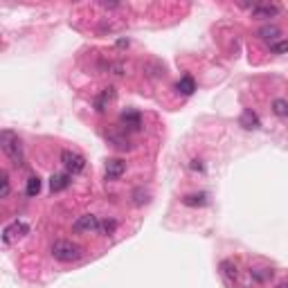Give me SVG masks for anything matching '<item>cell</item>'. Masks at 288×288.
<instances>
[{
	"instance_id": "cell-1",
	"label": "cell",
	"mask_w": 288,
	"mask_h": 288,
	"mask_svg": "<svg viewBox=\"0 0 288 288\" xmlns=\"http://www.w3.org/2000/svg\"><path fill=\"white\" fill-rule=\"evenodd\" d=\"M50 254L59 264H74L84 257V248L74 241H68V239H59L50 246Z\"/></svg>"
},
{
	"instance_id": "cell-2",
	"label": "cell",
	"mask_w": 288,
	"mask_h": 288,
	"mask_svg": "<svg viewBox=\"0 0 288 288\" xmlns=\"http://www.w3.org/2000/svg\"><path fill=\"white\" fill-rule=\"evenodd\" d=\"M0 146H3L5 155H7L16 167L23 165V160H25V155H23V142H20V138L14 131H7V128H5V131L0 133Z\"/></svg>"
},
{
	"instance_id": "cell-3",
	"label": "cell",
	"mask_w": 288,
	"mask_h": 288,
	"mask_svg": "<svg viewBox=\"0 0 288 288\" xmlns=\"http://www.w3.org/2000/svg\"><path fill=\"white\" fill-rule=\"evenodd\" d=\"M61 165L66 167V171L70 176H74V173H81L86 169V158L77 153V151H70V149H63L61 151Z\"/></svg>"
},
{
	"instance_id": "cell-4",
	"label": "cell",
	"mask_w": 288,
	"mask_h": 288,
	"mask_svg": "<svg viewBox=\"0 0 288 288\" xmlns=\"http://www.w3.org/2000/svg\"><path fill=\"white\" fill-rule=\"evenodd\" d=\"M25 234H30V225L25 221H12L7 227L3 230V243L5 246H12L18 239H23Z\"/></svg>"
},
{
	"instance_id": "cell-5",
	"label": "cell",
	"mask_w": 288,
	"mask_h": 288,
	"mask_svg": "<svg viewBox=\"0 0 288 288\" xmlns=\"http://www.w3.org/2000/svg\"><path fill=\"white\" fill-rule=\"evenodd\" d=\"M126 173V162L122 158H108L106 167H104V176L106 180H119Z\"/></svg>"
},
{
	"instance_id": "cell-6",
	"label": "cell",
	"mask_w": 288,
	"mask_h": 288,
	"mask_svg": "<svg viewBox=\"0 0 288 288\" xmlns=\"http://www.w3.org/2000/svg\"><path fill=\"white\" fill-rule=\"evenodd\" d=\"M99 225H101V221L95 214H84L72 223V230L77 234H81V232H99Z\"/></svg>"
},
{
	"instance_id": "cell-7",
	"label": "cell",
	"mask_w": 288,
	"mask_h": 288,
	"mask_svg": "<svg viewBox=\"0 0 288 288\" xmlns=\"http://www.w3.org/2000/svg\"><path fill=\"white\" fill-rule=\"evenodd\" d=\"M254 18H261V20H268V18H275L279 14V5H273V3H254L250 7Z\"/></svg>"
},
{
	"instance_id": "cell-8",
	"label": "cell",
	"mask_w": 288,
	"mask_h": 288,
	"mask_svg": "<svg viewBox=\"0 0 288 288\" xmlns=\"http://www.w3.org/2000/svg\"><path fill=\"white\" fill-rule=\"evenodd\" d=\"M119 124L124 131H140L142 128V115L138 111H124L119 115Z\"/></svg>"
},
{
	"instance_id": "cell-9",
	"label": "cell",
	"mask_w": 288,
	"mask_h": 288,
	"mask_svg": "<svg viewBox=\"0 0 288 288\" xmlns=\"http://www.w3.org/2000/svg\"><path fill=\"white\" fill-rule=\"evenodd\" d=\"M70 185H72V176H70V173H52V178H50L52 194L63 192V189H68Z\"/></svg>"
},
{
	"instance_id": "cell-10",
	"label": "cell",
	"mask_w": 288,
	"mask_h": 288,
	"mask_svg": "<svg viewBox=\"0 0 288 288\" xmlns=\"http://www.w3.org/2000/svg\"><path fill=\"white\" fill-rule=\"evenodd\" d=\"M113 99H115V88H113V86H108V88L101 90V95L95 99V111L97 113H104Z\"/></svg>"
},
{
	"instance_id": "cell-11",
	"label": "cell",
	"mask_w": 288,
	"mask_h": 288,
	"mask_svg": "<svg viewBox=\"0 0 288 288\" xmlns=\"http://www.w3.org/2000/svg\"><path fill=\"white\" fill-rule=\"evenodd\" d=\"M257 36L261 41H268L270 45H273V43H277V39L281 36V30L277 25H266V27H261V30L257 32Z\"/></svg>"
},
{
	"instance_id": "cell-12",
	"label": "cell",
	"mask_w": 288,
	"mask_h": 288,
	"mask_svg": "<svg viewBox=\"0 0 288 288\" xmlns=\"http://www.w3.org/2000/svg\"><path fill=\"white\" fill-rule=\"evenodd\" d=\"M182 205H187V207H203V205H207V194L205 192L187 194V196L182 198Z\"/></svg>"
},
{
	"instance_id": "cell-13",
	"label": "cell",
	"mask_w": 288,
	"mask_h": 288,
	"mask_svg": "<svg viewBox=\"0 0 288 288\" xmlns=\"http://www.w3.org/2000/svg\"><path fill=\"white\" fill-rule=\"evenodd\" d=\"M106 140L111 142L115 149H119V151H126V149H131V142H128V138L126 135H119V133H115V131H111V133H106Z\"/></svg>"
},
{
	"instance_id": "cell-14",
	"label": "cell",
	"mask_w": 288,
	"mask_h": 288,
	"mask_svg": "<svg viewBox=\"0 0 288 288\" xmlns=\"http://www.w3.org/2000/svg\"><path fill=\"white\" fill-rule=\"evenodd\" d=\"M239 122H241V126H243V128H248V131H252V128H259V126H261L259 117L254 115L252 111H243V113H241V119H239Z\"/></svg>"
},
{
	"instance_id": "cell-15",
	"label": "cell",
	"mask_w": 288,
	"mask_h": 288,
	"mask_svg": "<svg viewBox=\"0 0 288 288\" xmlns=\"http://www.w3.org/2000/svg\"><path fill=\"white\" fill-rule=\"evenodd\" d=\"M176 90L180 92V95H194V90H196V81L189 77V74H185V77L176 84Z\"/></svg>"
},
{
	"instance_id": "cell-16",
	"label": "cell",
	"mask_w": 288,
	"mask_h": 288,
	"mask_svg": "<svg viewBox=\"0 0 288 288\" xmlns=\"http://www.w3.org/2000/svg\"><path fill=\"white\" fill-rule=\"evenodd\" d=\"M41 185L43 182H41L39 176H30V178H27V185H25V194L30 198H36L41 194Z\"/></svg>"
},
{
	"instance_id": "cell-17",
	"label": "cell",
	"mask_w": 288,
	"mask_h": 288,
	"mask_svg": "<svg viewBox=\"0 0 288 288\" xmlns=\"http://www.w3.org/2000/svg\"><path fill=\"white\" fill-rule=\"evenodd\" d=\"M273 113L279 117H288V99H281V97L273 99Z\"/></svg>"
},
{
	"instance_id": "cell-18",
	"label": "cell",
	"mask_w": 288,
	"mask_h": 288,
	"mask_svg": "<svg viewBox=\"0 0 288 288\" xmlns=\"http://www.w3.org/2000/svg\"><path fill=\"white\" fill-rule=\"evenodd\" d=\"M12 192V185H9V173L0 171V198H7Z\"/></svg>"
},
{
	"instance_id": "cell-19",
	"label": "cell",
	"mask_w": 288,
	"mask_h": 288,
	"mask_svg": "<svg viewBox=\"0 0 288 288\" xmlns=\"http://www.w3.org/2000/svg\"><path fill=\"white\" fill-rule=\"evenodd\" d=\"M250 275H252L254 281H268L270 277H273V270H268V268H254V270H250Z\"/></svg>"
},
{
	"instance_id": "cell-20",
	"label": "cell",
	"mask_w": 288,
	"mask_h": 288,
	"mask_svg": "<svg viewBox=\"0 0 288 288\" xmlns=\"http://www.w3.org/2000/svg\"><path fill=\"white\" fill-rule=\"evenodd\" d=\"M221 270H223V275L227 277V279H237V266L232 264V261H221Z\"/></svg>"
},
{
	"instance_id": "cell-21",
	"label": "cell",
	"mask_w": 288,
	"mask_h": 288,
	"mask_svg": "<svg viewBox=\"0 0 288 288\" xmlns=\"http://www.w3.org/2000/svg\"><path fill=\"white\" fill-rule=\"evenodd\" d=\"M115 227H117L115 221H101L99 232H101V234H113V232H115Z\"/></svg>"
},
{
	"instance_id": "cell-22",
	"label": "cell",
	"mask_w": 288,
	"mask_h": 288,
	"mask_svg": "<svg viewBox=\"0 0 288 288\" xmlns=\"http://www.w3.org/2000/svg\"><path fill=\"white\" fill-rule=\"evenodd\" d=\"M270 50H273L275 54H284V52H288V41H277V43H273V45H270Z\"/></svg>"
},
{
	"instance_id": "cell-23",
	"label": "cell",
	"mask_w": 288,
	"mask_h": 288,
	"mask_svg": "<svg viewBox=\"0 0 288 288\" xmlns=\"http://www.w3.org/2000/svg\"><path fill=\"white\" fill-rule=\"evenodd\" d=\"M133 196H135V200H133L135 205H142L144 200H146V198H142V192H140V189H138V192H133Z\"/></svg>"
},
{
	"instance_id": "cell-24",
	"label": "cell",
	"mask_w": 288,
	"mask_h": 288,
	"mask_svg": "<svg viewBox=\"0 0 288 288\" xmlns=\"http://www.w3.org/2000/svg\"><path fill=\"white\" fill-rule=\"evenodd\" d=\"M277 288H288V281H284V284H277Z\"/></svg>"
}]
</instances>
